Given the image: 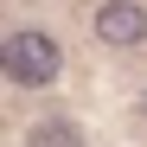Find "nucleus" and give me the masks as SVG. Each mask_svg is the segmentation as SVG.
<instances>
[{"instance_id": "f257e3e1", "label": "nucleus", "mask_w": 147, "mask_h": 147, "mask_svg": "<svg viewBox=\"0 0 147 147\" xmlns=\"http://www.w3.org/2000/svg\"><path fill=\"white\" fill-rule=\"evenodd\" d=\"M58 64H64L58 38H51V32H38V26H19L7 45H0V70H7L13 83H26V90L51 83V77H58Z\"/></svg>"}, {"instance_id": "f03ea898", "label": "nucleus", "mask_w": 147, "mask_h": 147, "mask_svg": "<svg viewBox=\"0 0 147 147\" xmlns=\"http://www.w3.org/2000/svg\"><path fill=\"white\" fill-rule=\"evenodd\" d=\"M96 38L102 45H141L147 38V13L134 0H109V7H96Z\"/></svg>"}, {"instance_id": "7ed1b4c3", "label": "nucleus", "mask_w": 147, "mask_h": 147, "mask_svg": "<svg viewBox=\"0 0 147 147\" xmlns=\"http://www.w3.org/2000/svg\"><path fill=\"white\" fill-rule=\"evenodd\" d=\"M26 147H83V134H77V121H38Z\"/></svg>"}]
</instances>
